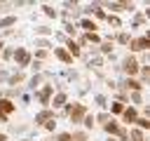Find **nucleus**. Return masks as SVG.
I'll return each mask as SVG.
<instances>
[{"label": "nucleus", "instance_id": "3", "mask_svg": "<svg viewBox=\"0 0 150 141\" xmlns=\"http://www.w3.org/2000/svg\"><path fill=\"white\" fill-rule=\"evenodd\" d=\"M12 56L16 59V63H19V66H28V61H30V54H28L26 49H16Z\"/></svg>", "mask_w": 150, "mask_h": 141}, {"label": "nucleus", "instance_id": "25", "mask_svg": "<svg viewBox=\"0 0 150 141\" xmlns=\"http://www.w3.org/2000/svg\"><path fill=\"white\" fill-rule=\"evenodd\" d=\"M110 47H112V42L108 40V42H103V45H101V52H110Z\"/></svg>", "mask_w": 150, "mask_h": 141}, {"label": "nucleus", "instance_id": "21", "mask_svg": "<svg viewBox=\"0 0 150 141\" xmlns=\"http://www.w3.org/2000/svg\"><path fill=\"white\" fill-rule=\"evenodd\" d=\"M108 24L115 26V28H120V19H117V16H108Z\"/></svg>", "mask_w": 150, "mask_h": 141}, {"label": "nucleus", "instance_id": "17", "mask_svg": "<svg viewBox=\"0 0 150 141\" xmlns=\"http://www.w3.org/2000/svg\"><path fill=\"white\" fill-rule=\"evenodd\" d=\"M35 33H38V35H49L52 31H49L47 26H40V28H35Z\"/></svg>", "mask_w": 150, "mask_h": 141}, {"label": "nucleus", "instance_id": "5", "mask_svg": "<svg viewBox=\"0 0 150 141\" xmlns=\"http://www.w3.org/2000/svg\"><path fill=\"white\" fill-rule=\"evenodd\" d=\"M124 70H127L129 75H134V73L138 70V61H136L134 56H127V59H124Z\"/></svg>", "mask_w": 150, "mask_h": 141}, {"label": "nucleus", "instance_id": "34", "mask_svg": "<svg viewBox=\"0 0 150 141\" xmlns=\"http://www.w3.org/2000/svg\"><path fill=\"white\" fill-rule=\"evenodd\" d=\"M26 141H30V139H26Z\"/></svg>", "mask_w": 150, "mask_h": 141}, {"label": "nucleus", "instance_id": "31", "mask_svg": "<svg viewBox=\"0 0 150 141\" xmlns=\"http://www.w3.org/2000/svg\"><path fill=\"white\" fill-rule=\"evenodd\" d=\"M96 103H101V106H105V96H101V94H98V96H96Z\"/></svg>", "mask_w": 150, "mask_h": 141}, {"label": "nucleus", "instance_id": "9", "mask_svg": "<svg viewBox=\"0 0 150 141\" xmlns=\"http://www.w3.org/2000/svg\"><path fill=\"white\" fill-rule=\"evenodd\" d=\"M52 103H54V108H61V106L66 103V94H63V92H59V94L54 96V101H52Z\"/></svg>", "mask_w": 150, "mask_h": 141}, {"label": "nucleus", "instance_id": "30", "mask_svg": "<svg viewBox=\"0 0 150 141\" xmlns=\"http://www.w3.org/2000/svg\"><path fill=\"white\" fill-rule=\"evenodd\" d=\"M131 99H134V103H141V94H138V92H134V96H131Z\"/></svg>", "mask_w": 150, "mask_h": 141}, {"label": "nucleus", "instance_id": "33", "mask_svg": "<svg viewBox=\"0 0 150 141\" xmlns=\"http://www.w3.org/2000/svg\"><path fill=\"white\" fill-rule=\"evenodd\" d=\"M0 54H2V45H0Z\"/></svg>", "mask_w": 150, "mask_h": 141}, {"label": "nucleus", "instance_id": "19", "mask_svg": "<svg viewBox=\"0 0 150 141\" xmlns=\"http://www.w3.org/2000/svg\"><path fill=\"white\" fill-rule=\"evenodd\" d=\"M21 80H23V75H21V73H16V75H12V78H9V85H16V82H21Z\"/></svg>", "mask_w": 150, "mask_h": 141}, {"label": "nucleus", "instance_id": "11", "mask_svg": "<svg viewBox=\"0 0 150 141\" xmlns=\"http://www.w3.org/2000/svg\"><path fill=\"white\" fill-rule=\"evenodd\" d=\"M16 24V16H5L0 19V28H7V26H14Z\"/></svg>", "mask_w": 150, "mask_h": 141}, {"label": "nucleus", "instance_id": "26", "mask_svg": "<svg viewBox=\"0 0 150 141\" xmlns=\"http://www.w3.org/2000/svg\"><path fill=\"white\" fill-rule=\"evenodd\" d=\"M82 120H84V125H87V127H91V125H94V118H91V115H84Z\"/></svg>", "mask_w": 150, "mask_h": 141}, {"label": "nucleus", "instance_id": "20", "mask_svg": "<svg viewBox=\"0 0 150 141\" xmlns=\"http://www.w3.org/2000/svg\"><path fill=\"white\" fill-rule=\"evenodd\" d=\"M42 9H45V14H47V16H56V9H52L49 5H45Z\"/></svg>", "mask_w": 150, "mask_h": 141}, {"label": "nucleus", "instance_id": "6", "mask_svg": "<svg viewBox=\"0 0 150 141\" xmlns=\"http://www.w3.org/2000/svg\"><path fill=\"white\" fill-rule=\"evenodd\" d=\"M52 92H54V87H52V85H47V87H42V89L38 92V99H40L42 103H49V96H52Z\"/></svg>", "mask_w": 150, "mask_h": 141}, {"label": "nucleus", "instance_id": "10", "mask_svg": "<svg viewBox=\"0 0 150 141\" xmlns=\"http://www.w3.org/2000/svg\"><path fill=\"white\" fill-rule=\"evenodd\" d=\"M105 132H108V134H117V132H120V127H117V122H112V120H108V122H105Z\"/></svg>", "mask_w": 150, "mask_h": 141}, {"label": "nucleus", "instance_id": "7", "mask_svg": "<svg viewBox=\"0 0 150 141\" xmlns=\"http://www.w3.org/2000/svg\"><path fill=\"white\" fill-rule=\"evenodd\" d=\"M54 54H56V56H59L63 63H73V56H70V54H68L63 47H56V49H54Z\"/></svg>", "mask_w": 150, "mask_h": 141}, {"label": "nucleus", "instance_id": "1", "mask_svg": "<svg viewBox=\"0 0 150 141\" xmlns=\"http://www.w3.org/2000/svg\"><path fill=\"white\" fill-rule=\"evenodd\" d=\"M66 110H68V115H70L73 122H82V118H84V113H87L82 103H73V106H68Z\"/></svg>", "mask_w": 150, "mask_h": 141}, {"label": "nucleus", "instance_id": "22", "mask_svg": "<svg viewBox=\"0 0 150 141\" xmlns=\"http://www.w3.org/2000/svg\"><path fill=\"white\" fill-rule=\"evenodd\" d=\"M56 141H73V136L63 132V134H59V136H56Z\"/></svg>", "mask_w": 150, "mask_h": 141}, {"label": "nucleus", "instance_id": "29", "mask_svg": "<svg viewBox=\"0 0 150 141\" xmlns=\"http://www.w3.org/2000/svg\"><path fill=\"white\" fill-rule=\"evenodd\" d=\"M63 28H66V33H70V35H73V33H75V28H73V26H70V24H66V26H63Z\"/></svg>", "mask_w": 150, "mask_h": 141}, {"label": "nucleus", "instance_id": "2", "mask_svg": "<svg viewBox=\"0 0 150 141\" xmlns=\"http://www.w3.org/2000/svg\"><path fill=\"white\" fill-rule=\"evenodd\" d=\"M150 45V38L148 35H143V38H136V40H131V49L134 52H141V49H145Z\"/></svg>", "mask_w": 150, "mask_h": 141}, {"label": "nucleus", "instance_id": "13", "mask_svg": "<svg viewBox=\"0 0 150 141\" xmlns=\"http://www.w3.org/2000/svg\"><path fill=\"white\" fill-rule=\"evenodd\" d=\"M80 26H82V28H87L89 33L96 28V24H94V21H89V19H82V21H80Z\"/></svg>", "mask_w": 150, "mask_h": 141}, {"label": "nucleus", "instance_id": "24", "mask_svg": "<svg viewBox=\"0 0 150 141\" xmlns=\"http://www.w3.org/2000/svg\"><path fill=\"white\" fill-rule=\"evenodd\" d=\"M122 110H124V106H122L120 101H117V103H112V113H122Z\"/></svg>", "mask_w": 150, "mask_h": 141}, {"label": "nucleus", "instance_id": "27", "mask_svg": "<svg viewBox=\"0 0 150 141\" xmlns=\"http://www.w3.org/2000/svg\"><path fill=\"white\" fill-rule=\"evenodd\" d=\"M98 120H101V122H108V120H110V115H108V113H101V115H98Z\"/></svg>", "mask_w": 150, "mask_h": 141}, {"label": "nucleus", "instance_id": "32", "mask_svg": "<svg viewBox=\"0 0 150 141\" xmlns=\"http://www.w3.org/2000/svg\"><path fill=\"white\" fill-rule=\"evenodd\" d=\"M0 141H7V136H5V134H0Z\"/></svg>", "mask_w": 150, "mask_h": 141}, {"label": "nucleus", "instance_id": "8", "mask_svg": "<svg viewBox=\"0 0 150 141\" xmlns=\"http://www.w3.org/2000/svg\"><path fill=\"white\" fill-rule=\"evenodd\" d=\"M122 118H124V122H136V108H124Z\"/></svg>", "mask_w": 150, "mask_h": 141}, {"label": "nucleus", "instance_id": "16", "mask_svg": "<svg viewBox=\"0 0 150 141\" xmlns=\"http://www.w3.org/2000/svg\"><path fill=\"white\" fill-rule=\"evenodd\" d=\"M124 85H127V87H131V89H134V92H138V89H141V87H143V85H141V82H138V80H127V82H124Z\"/></svg>", "mask_w": 150, "mask_h": 141}, {"label": "nucleus", "instance_id": "4", "mask_svg": "<svg viewBox=\"0 0 150 141\" xmlns=\"http://www.w3.org/2000/svg\"><path fill=\"white\" fill-rule=\"evenodd\" d=\"M49 120H54V110H49V108H45V110H40V113L35 115V122H38V125H45V122H49Z\"/></svg>", "mask_w": 150, "mask_h": 141}, {"label": "nucleus", "instance_id": "15", "mask_svg": "<svg viewBox=\"0 0 150 141\" xmlns=\"http://www.w3.org/2000/svg\"><path fill=\"white\" fill-rule=\"evenodd\" d=\"M129 136H131V141H145L141 129H131V134H129Z\"/></svg>", "mask_w": 150, "mask_h": 141}, {"label": "nucleus", "instance_id": "14", "mask_svg": "<svg viewBox=\"0 0 150 141\" xmlns=\"http://www.w3.org/2000/svg\"><path fill=\"white\" fill-rule=\"evenodd\" d=\"M136 125H138V129H141V132L150 127V122H148V118H136Z\"/></svg>", "mask_w": 150, "mask_h": 141}, {"label": "nucleus", "instance_id": "12", "mask_svg": "<svg viewBox=\"0 0 150 141\" xmlns=\"http://www.w3.org/2000/svg\"><path fill=\"white\" fill-rule=\"evenodd\" d=\"M68 54H70V56H80V47H77L73 40L68 42Z\"/></svg>", "mask_w": 150, "mask_h": 141}, {"label": "nucleus", "instance_id": "23", "mask_svg": "<svg viewBox=\"0 0 150 141\" xmlns=\"http://www.w3.org/2000/svg\"><path fill=\"white\" fill-rule=\"evenodd\" d=\"M117 40H120L122 45H127V42H129V35H127V33H120V35H117Z\"/></svg>", "mask_w": 150, "mask_h": 141}, {"label": "nucleus", "instance_id": "18", "mask_svg": "<svg viewBox=\"0 0 150 141\" xmlns=\"http://www.w3.org/2000/svg\"><path fill=\"white\" fill-rule=\"evenodd\" d=\"M84 40H87V42H98V35H96V33H87Z\"/></svg>", "mask_w": 150, "mask_h": 141}, {"label": "nucleus", "instance_id": "28", "mask_svg": "<svg viewBox=\"0 0 150 141\" xmlns=\"http://www.w3.org/2000/svg\"><path fill=\"white\" fill-rule=\"evenodd\" d=\"M45 127H47V129H49V132H52V129H54V127H56V122H54V120H49V122H45Z\"/></svg>", "mask_w": 150, "mask_h": 141}]
</instances>
